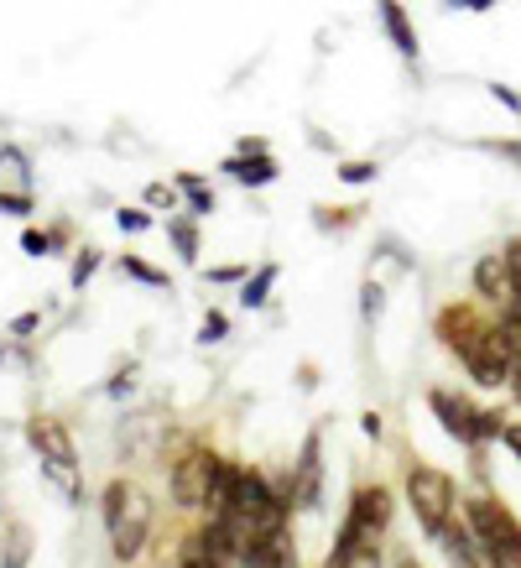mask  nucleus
Returning a JSON list of instances; mask_svg holds the SVG:
<instances>
[{
	"instance_id": "26",
	"label": "nucleus",
	"mask_w": 521,
	"mask_h": 568,
	"mask_svg": "<svg viewBox=\"0 0 521 568\" xmlns=\"http://www.w3.org/2000/svg\"><path fill=\"white\" fill-rule=\"evenodd\" d=\"M121 224L125 230H146V214L141 209H121Z\"/></svg>"
},
{
	"instance_id": "11",
	"label": "nucleus",
	"mask_w": 521,
	"mask_h": 568,
	"mask_svg": "<svg viewBox=\"0 0 521 568\" xmlns=\"http://www.w3.org/2000/svg\"><path fill=\"white\" fill-rule=\"evenodd\" d=\"M329 568H381V552L370 537H355V532H339V548H334Z\"/></svg>"
},
{
	"instance_id": "25",
	"label": "nucleus",
	"mask_w": 521,
	"mask_h": 568,
	"mask_svg": "<svg viewBox=\"0 0 521 568\" xmlns=\"http://www.w3.org/2000/svg\"><path fill=\"white\" fill-rule=\"evenodd\" d=\"M219 334H225V318H219V313H208V324L198 328V339L208 345V339H219Z\"/></svg>"
},
{
	"instance_id": "28",
	"label": "nucleus",
	"mask_w": 521,
	"mask_h": 568,
	"mask_svg": "<svg viewBox=\"0 0 521 568\" xmlns=\"http://www.w3.org/2000/svg\"><path fill=\"white\" fill-rule=\"evenodd\" d=\"M490 152H501V156H511V162H521V141H496Z\"/></svg>"
},
{
	"instance_id": "17",
	"label": "nucleus",
	"mask_w": 521,
	"mask_h": 568,
	"mask_svg": "<svg viewBox=\"0 0 521 568\" xmlns=\"http://www.w3.org/2000/svg\"><path fill=\"white\" fill-rule=\"evenodd\" d=\"M183 568H225V558H214V552H208L204 542L193 537V542H188V552H183Z\"/></svg>"
},
{
	"instance_id": "24",
	"label": "nucleus",
	"mask_w": 521,
	"mask_h": 568,
	"mask_svg": "<svg viewBox=\"0 0 521 568\" xmlns=\"http://www.w3.org/2000/svg\"><path fill=\"white\" fill-rule=\"evenodd\" d=\"M21 245H27L32 256H42V251H52V241H48V235H37V230H27V235H21Z\"/></svg>"
},
{
	"instance_id": "19",
	"label": "nucleus",
	"mask_w": 521,
	"mask_h": 568,
	"mask_svg": "<svg viewBox=\"0 0 521 568\" xmlns=\"http://www.w3.org/2000/svg\"><path fill=\"white\" fill-rule=\"evenodd\" d=\"M125 272L136 276V282H146V287H167V276L152 272V266H146V261H136V256H125Z\"/></svg>"
},
{
	"instance_id": "4",
	"label": "nucleus",
	"mask_w": 521,
	"mask_h": 568,
	"mask_svg": "<svg viewBox=\"0 0 521 568\" xmlns=\"http://www.w3.org/2000/svg\"><path fill=\"white\" fill-rule=\"evenodd\" d=\"M27 438H32V448H37V459H42V469H48L52 480L63 485V496H79V475H73V444H69V433L58 428L52 417H32Z\"/></svg>"
},
{
	"instance_id": "3",
	"label": "nucleus",
	"mask_w": 521,
	"mask_h": 568,
	"mask_svg": "<svg viewBox=\"0 0 521 568\" xmlns=\"http://www.w3.org/2000/svg\"><path fill=\"white\" fill-rule=\"evenodd\" d=\"M407 500H412V511L417 521L428 527V532H443L453 517V480L443 475V469H428V465H417L412 475H407Z\"/></svg>"
},
{
	"instance_id": "9",
	"label": "nucleus",
	"mask_w": 521,
	"mask_h": 568,
	"mask_svg": "<svg viewBox=\"0 0 521 568\" xmlns=\"http://www.w3.org/2000/svg\"><path fill=\"white\" fill-rule=\"evenodd\" d=\"M474 287H480V297H490V303H511V308H517V287H511L505 256H486V261H480V266H474Z\"/></svg>"
},
{
	"instance_id": "29",
	"label": "nucleus",
	"mask_w": 521,
	"mask_h": 568,
	"mask_svg": "<svg viewBox=\"0 0 521 568\" xmlns=\"http://www.w3.org/2000/svg\"><path fill=\"white\" fill-rule=\"evenodd\" d=\"M0 209H11V214H27L32 204H27V199H11V193H0Z\"/></svg>"
},
{
	"instance_id": "31",
	"label": "nucleus",
	"mask_w": 521,
	"mask_h": 568,
	"mask_svg": "<svg viewBox=\"0 0 521 568\" xmlns=\"http://www.w3.org/2000/svg\"><path fill=\"white\" fill-rule=\"evenodd\" d=\"M496 100H501L505 110H521V100H517V94H511V89H501V84H496Z\"/></svg>"
},
{
	"instance_id": "14",
	"label": "nucleus",
	"mask_w": 521,
	"mask_h": 568,
	"mask_svg": "<svg viewBox=\"0 0 521 568\" xmlns=\"http://www.w3.org/2000/svg\"><path fill=\"white\" fill-rule=\"evenodd\" d=\"M438 542H443V548H449V558L459 568H474L480 564V542H474V532H459V527H443V532H438Z\"/></svg>"
},
{
	"instance_id": "34",
	"label": "nucleus",
	"mask_w": 521,
	"mask_h": 568,
	"mask_svg": "<svg viewBox=\"0 0 521 568\" xmlns=\"http://www.w3.org/2000/svg\"><path fill=\"white\" fill-rule=\"evenodd\" d=\"M459 6H490V0H459Z\"/></svg>"
},
{
	"instance_id": "27",
	"label": "nucleus",
	"mask_w": 521,
	"mask_h": 568,
	"mask_svg": "<svg viewBox=\"0 0 521 568\" xmlns=\"http://www.w3.org/2000/svg\"><path fill=\"white\" fill-rule=\"evenodd\" d=\"M146 204H152V209H162V204H173V193H167V189H162V183H156V189H146Z\"/></svg>"
},
{
	"instance_id": "1",
	"label": "nucleus",
	"mask_w": 521,
	"mask_h": 568,
	"mask_svg": "<svg viewBox=\"0 0 521 568\" xmlns=\"http://www.w3.org/2000/svg\"><path fill=\"white\" fill-rule=\"evenodd\" d=\"M104 527H110L115 558H136L141 542H146V527H152V500H146V490L131 480L110 485V490H104Z\"/></svg>"
},
{
	"instance_id": "20",
	"label": "nucleus",
	"mask_w": 521,
	"mask_h": 568,
	"mask_svg": "<svg viewBox=\"0 0 521 568\" xmlns=\"http://www.w3.org/2000/svg\"><path fill=\"white\" fill-rule=\"evenodd\" d=\"M505 272H511V287H517V308H521V241L505 245Z\"/></svg>"
},
{
	"instance_id": "32",
	"label": "nucleus",
	"mask_w": 521,
	"mask_h": 568,
	"mask_svg": "<svg viewBox=\"0 0 521 568\" xmlns=\"http://www.w3.org/2000/svg\"><path fill=\"white\" fill-rule=\"evenodd\" d=\"M208 276H214V282H235V276H245V272L241 266H219V272H208Z\"/></svg>"
},
{
	"instance_id": "2",
	"label": "nucleus",
	"mask_w": 521,
	"mask_h": 568,
	"mask_svg": "<svg viewBox=\"0 0 521 568\" xmlns=\"http://www.w3.org/2000/svg\"><path fill=\"white\" fill-rule=\"evenodd\" d=\"M469 532L490 568H521V527L505 506H496L490 496L469 500Z\"/></svg>"
},
{
	"instance_id": "5",
	"label": "nucleus",
	"mask_w": 521,
	"mask_h": 568,
	"mask_svg": "<svg viewBox=\"0 0 521 568\" xmlns=\"http://www.w3.org/2000/svg\"><path fill=\"white\" fill-rule=\"evenodd\" d=\"M459 361L469 365V376L480 381V386H501V381H511V349H505V339H501V328L496 324L480 328V334L459 349Z\"/></svg>"
},
{
	"instance_id": "13",
	"label": "nucleus",
	"mask_w": 521,
	"mask_h": 568,
	"mask_svg": "<svg viewBox=\"0 0 521 568\" xmlns=\"http://www.w3.org/2000/svg\"><path fill=\"white\" fill-rule=\"evenodd\" d=\"M381 21H386V37L397 42L401 58H417V37H412V21H407V11H401L397 0H381Z\"/></svg>"
},
{
	"instance_id": "10",
	"label": "nucleus",
	"mask_w": 521,
	"mask_h": 568,
	"mask_svg": "<svg viewBox=\"0 0 521 568\" xmlns=\"http://www.w3.org/2000/svg\"><path fill=\"white\" fill-rule=\"evenodd\" d=\"M480 328H486V324H480V318H474V308H464V303H449V308L438 313V334H443L453 349H464Z\"/></svg>"
},
{
	"instance_id": "23",
	"label": "nucleus",
	"mask_w": 521,
	"mask_h": 568,
	"mask_svg": "<svg viewBox=\"0 0 521 568\" xmlns=\"http://www.w3.org/2000/svg\"><path fill=\"white\" fill-rule=\"evenodd\" d=\"M183 189L193 193V209H198V214H204V209H214V199L204 193V183H198V178H183Z\"/></svg>"
},
{
	"instance_id": "16",
	"label": "nucleus",
	"mask_w": 521,
	"mask_h": 568,
	"mask_svg": "<svg viewBox=\"0 0 521 568\" xmlns=\"http://www.w3.org/2000/svg\"><path fill=\"white\" fill-rule=\"evenodd\" d=\"M229 173H241V183H272L277 168H272L266 156H256V162H229Z\"/></svg>"
},
{
	"instance_id": "30",
	"label": "nucleus",
	"mask_w": 521,
	"mask_h": 568,
	"mask_svg": "<svg viewBox=\"0 0 521 568\" xmlns=\"http://www.w3.org/2000/svg\"><path fill=\"white\" fill-rule=\"evenodd\" d=\"M501 438H505V448L521 459V428H501Z\"/></svg>"
},
{
	"instance_id": "8",
	"label": "nucleus",
	"mask_w": 521,
	"mask_h": 568,
	"mask_svg": "<svg viewBox=\"0 0 521 568\" xmlns=\"http://www.w3.org/2000/svg\"><path fill=\"white\" fill-rule=\"evenodd\" d=\"M386 521H391V496H386L381 485H365L360 496H355V506H349V521H345V532L355 537H376L386 532Z\"/></svg>"
},
{
	"instance_id": "18",
	"label": "nucleus",
	"mask_w": 521,
	"mask_h": 568,
	"mask_svg": "<svg viewBox=\"0 0 521 568\" xmlns=\"http://www.w3.org/2000/svg\"><path fill=\"white\" fill-rule=\"evenodd\" d=\"M173 241H177V256L183 261L198 256V230H193V224H173Z\"/></svg>"
},
{
	"instance_id": "33",
	"label": "nucleus",
	"mask_w": 521,
	"mask_h": 568,
	"mask_svg": "<svg viewBox=\"0 0 521 568\" xmlns=\"http://www.w3.org/2000/svg\"><path fill=\"white\" fill-rule=\"evenodd\" d=\"M511 386H517V396H521V361L511 365Z\"/></svg>"
},
{
	"instance_id": "15",
	"label": "nucleus",
	"mask_w": 521,
	"mask_h": 568,
	"mask_svg": "<svg viewBox=\"0 0 521 568\" xmlns=\"http://www.w3.org/2000/svg\"><path fill=\"white\" fill-rule=\"evenodd\" d=\"M293 485H297V490H293L297 506H313V500H318V444L303 448V469H297Z\"/></svg>"
},
{
	"instance_id": "22",
	"label": "nucleus",
	"mask_w": 521,
	"mask_h": 568,
	"mask_svg": "<svg viewBox=\"0 0 521 568\" xmlns=\"http://www.w3.org/2000/svg\"><path fill=\"white\" fill-rule=\"evenodd\" d=\"M272 276H277V272H272V266H266V272H260L256 282H251V287H245V303H260V297L272 293Z\"/></svg>"
},
{
	"instance_id": "12",
	"label": "nucleus",
	"mask_w": 521,
	"mask_h": 568,
	"mask_svg": "<svg viewBox=\"0 0 521 568\" xmlns=\"http://www.w3.org/2000/svg\"><path fill=\"white\" fill-rule=\"evenodd\" d=\"M245 564L251 568H293V542H287V532H272V537H260V542H251Z\"/></svg>"
},
{
	"instance_id": "6",
	"label": "nucleus",
	"mask_w": 521,
	"mask_h": 568,
	"mask_svg": "<svg viewBox=\"0 0 521 568\" xmlns=\"http://www.w3.org/2000/svg\"><path fill=\"white\" fill-rule=\"evenodd\" d=\"M219 465H225V459H214L208 448H193L188 459H177V469H173V500L177 506H208V490H214Z\"/></svg>"
},
{
	"instance_id": "21",
	"label": "nucleus",
	"mask_w": 521,
	"mask_h": 568,
	"mask_svg": "<svg viewBox=\"0 0 521 568\" xmlns=\"http://www.w3.org/2000/svg\"><path fill=\"white\" fill-rule=\"evenodd\" d=\"M339 178H345V183H370V178H376V168H370V162H345V168H339Z\"/></svg>"
},
{
	"instance_id": "7",
	"label": "nucleus",
	"mask_w": 521,
	"mask_h": 568,
	"mask_svg": "<svg viewBox=\"0 0 521 568\" xmlns=\"http://www.w3.org/2000/svg\"><path fill=\"white\" fill-rule=\"evenodd\" d=\"M428 402H433L438 423H443V428H449L453 438H459V444H486L490 433H501V423H496V417H480V413H469L464 402H453L449 392H433V396H428Z\"/></svg>"
}]
</instances>
